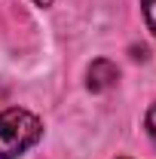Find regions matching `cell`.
I'll return each mask as SVG.
<instances>
[{
    "instance_id": "cell-1",
    "label": "cell",
    "mask_w": 156,
    "mask_h": 159,
    "mask_svg": "<svg viewBox=\"0 0 156 159\" xmlns=\"http://www.w3.org/2000/svg\"><path fill=\"white\" fill-rule=\"evenodd\" d=\"M43 135V122L25 107L0 110V159H19Z\"/></svg>"
},
{
    "instance_id": "cell-2",
    "label": "cell",
    "mask_w": 156,
    "mask_h": 159,
    "mask_svg": "<svg viewBox=\"0 0 156 159\" xmlns=\"http://www.w3.org/2000/svg\"><path fill=\"white\" fill-rule=\"evenodd\" d=\"M119 80V70L113 61L107 58H98L92 61V67H89V80H86V86L92 89V92H107V89H113Z\"/></svg>"
},
{
    "instance_id": "cell-3",
    "label": "cell",
    "mask_w": 156,
    "mask_h": 159,
    "mask_svg": "<svg viewBox=\"0 0 156 159\" xmlns=\"http://www.w3.org/2000/svg\"><path fill=\"white\" fill-rule=\"evenodd\" d=\"M144 3V19H147V28L156 34V0H141Z\"/></svg>"
},
{
    "instance_id": "cell-4",
    "label": "cell",
    "mask_w": 156,
    "mask_h": 159,
    "mask_svg": "<svg viewBox=\"0 0 156 159\" xmlns=\"http://www.w3.org/2000/svg\"><path fill=\"white\" fill-rule=\"evenodd\" d=\"M144 129H147V135H150V141L156 144V104L147 110V116H144Z\"/></svg>"
}]
</instances>
